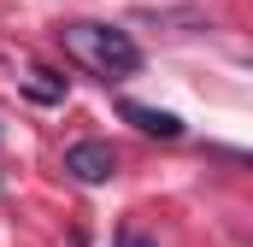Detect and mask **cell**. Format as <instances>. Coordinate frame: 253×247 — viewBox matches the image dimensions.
Wrapping results in <instances>:
<instances>
[{"mask_svg":"<svg viewBox=\"0 0 253 247\" xmlns=\"http://www.w3.org/2000/svg\"><path fill=\"white\" fill-rule=\"evenodd\" d=\"M65 47H71L77 59H88L100 77H129V71H141V47L129 41L124 30H112V24H71V30H65Z\"/></svg>","mask_w":253,"mask_h":247,"instance_id":"obj_1","label":"cell"},{"mask_svg":"<svg viewBox=\"0 0 253 247\" xmlns=\"http://www.w3.org/2000/svg\"><path fill=\"white\" fill-rule=\"evenodd\" d=\"M65 171L77 183H106L118 171V147L112 141H77V147H65Z\"/></svg>","mask_w":253,"mask_h":247,"instance_id":"obj_2","label":"cell"},{"mask_svg":"<svg viewBox=\"0 0 253 247\" xmlns=\"http://www.w3.org/2000/svg\"><path fill=\"white\" fill-rule=\"evenodd\" d=\"M124 118L141 129V135H159V141H177L183 135V118L177 112H159V106H141V100H124Z\"/></svg>","mask_w":253,"mask_h":247,"instance_id":"obj_3","label":"cell"},{"mask_svg":"<svg viewBox=\"0 0 253 247\" xmlns=\"http://www.w3.org/2000/svg\"><path fill=\"white\" fill-rule=\"evenodd\" d=\"M24 94L42 100V106H59V100H65V77H59V71H47V65H36V71L24 77Z\"/></svg>","mask_w":253,"mask_h":247,"instance_id":"obj_4","label":"cell"},{"mask_svg":"<svg viewBox=\"0 0 253 247\" xmlns=\"http://www.w3.org/2000/svg\"><path fill=\"white\" fill-rule=\"evenodd\" d=\"M112 242H118V247H159L141 224H118V236H112Z\"/></svg>","mask_w":253,"mask_h":247,"instance_id":"obj_5","label":"cell"}]
</instances>
